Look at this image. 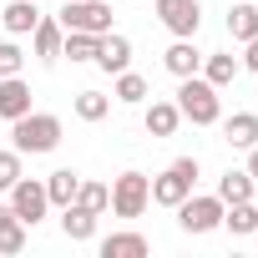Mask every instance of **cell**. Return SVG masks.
<instances>
[{
    "instance_id": "1",
    "label": "cell",
    "mask_w": 258,
    "mask_h": 258,
    "mask_svg": "<svg viewBox=\"0 0 258 258\" xmlns=\"http://www.w3.org/2000/svg\"><path fill=\"white\" fill-rule=\"evenodd\" d=\"M11 137H16V152H21V157L56 152V147H61V116H51V111H26V116L11 121Z\"/></svg>"
},
{
    "instance_id": "2",
    "label": "cell",
    "mask_w": 258,
    "mask_h": 258,
    "mask_svg": "<svg viewBox=\"0 0 258 258\" xmlns=\"http://www.w3.org/2000/svg\"><path fill=\"white\" fill-rule=\"evenodd\" d=\"M177 111H182V121H192V126H213V121L223 116L218 86H213L208 76H182V86H177Z\"/></svg>"
},
{
    "instance_id": "3",
    "label": "cell",
    "mask_w": 258,
    "mask_h": 258,
    "mask_svg": "<svg viewBox=\"0 0 258 258\" xmlns=\"http://www.w3.org/2000/svg\"><path fill=\"white\" fill-rule=\"evenodd\" d=\"M152 203V177L147 172H121L111 182V213L116 218H142Z\"/></svg>"
},
{
    "instance_id": "4",
    "label": "cell",
    "mask_w": 258,
    "mask_h": 258,
    "mask_svg": "<svg viewBox=\"0 0 258 258\" xmlns=\"http://www.w3.org/2000/svg\"><path fill=\"white\" fill-rule=\"evenodd\" d=\"M192 182H198V157H177L162 177H152V203H162V208H177L187 192H192Z\"/></svg>"
},
{
    "instance_id": "5",
    "label": "cell",
    "mask_w": 258,
    "mask_h": 258,
    "mask_svg": "<svg viewBox=\"0 0 258 258\" xmlns=\"http://www.w3.org/2000/svg\"><path fill=\"white\" fill-rule=\"evenodd\" d=\"M56 21H61V31H91V36H106V31H111V6H106V0H66Z\"/></svg>"
},
{
    "instance_id": "6",
    "label": "cell",
    "mask_w": 258,
    "mask_h": 258,
    "mask_svg": "<svg viewBox=\"0 0 258 258\" xmlns=\"http://www.w3.org/2000/svg\"><path fill=\"white\" fill-rule=\"evenodd\" d=\"M11 213L26 223V228H36L46 213H51V198H46V182H36V177H16V187H11Z\"/></svg>"
},
{
    "instance_id": "7",
    "label": "cell",
    "mask_w": 258,
    "mask_h": 258,
    "mask_svg": "<svg viewBox=\"0 0 258 258\" xmlns=\"http://www.w3.org/2000/svg\"><path fill=\"white\" fill-rule=\"evenodd\" d=\"M177 223H182V233H213V228H223V198L213 192V198H182L177 203Z\"/></svg>"
},
{
    "instance_id": "8",
    "label": "cell",
    "mask_w": 258,
    "mask_h": 258,
    "mask_svg": "<svg viewBox=\"0 0 258 258\" xmlns=\"http://www.w3.org/2000/svg\"><path fill=\"white\" fill-rule=\"evenodd\" d=\"M157 21H162L172 36H198L203 6H198V0H157Z\"/></svg>"
},
{
    "instance_id": "9",
    "label": "cell",
    "mask_w": 258,
    "mask_h": 258,
    "mask_svg": "<svg viewBox=\"0 0 258 258\" xmlns=\"http://www.w3.org/2000/svg\"><path fill=\"white\" fill-rule=\"evenodd\" d=\"M162 66H167V71H172L177 81H182V76H198V71H203V51L192 46V36H177V41L167 46Z\"/></svg>"
},
{
    "instance_id": "10",
    "label": "cell",
    "mask_w": 258,
    "mask_h": 258,
    "mask_svg": "<svg viewBox=\"0 0 258 258\" xmlns=\"http://www.w3.org/2000/svg\"><path fill=\"white\" fill-rule=\"evenodd\" d=\"M96 66H101L106 76L126 71V66H132V41L116 36V31H106V36H101V51H96Z\"/></svg>"
},
{
    "instance_id": "11",
    "label": "cell",
    "mask_w": 258,
    "mask_h": 258,
    "mask_svg": "<svg viewBox=\"0 0 258 258\" xmlns=\"http://www.w3.org/2000/svg\"><path fill=\"white\" fill-rule=\"evenodd\" d=\"M26 111H31V86H26L21 76H0V116L16 121V116H26Z\"/></svg>"
},
{
    "instance_id": "12",
    "label": "cell",
    "mask_w": 258,
    "mask_h": 258,
    "mask_svg": "<svg viewBox=\"0 0 258 258\" xmlns=\"http://www.w3.org/2000/svg\"><path fill=\"white\" fill-rule=\"evenodd\" d=\"M96 218H101V213H91V208H81V203H66V208H61V233H66L71 243H86V238L96 233Z\"/></svg>"
},
{
    "instance_id": "13",
    "label": "cell",
    "mask_w": 258,
    "mask_h": 258,
    "mask_svg": "<svg viewBox=\"0 0 258 258\" xmlns=\"http://www.w3.org/2000/svg\"><path fill=\"white\" fill-rule=\"evenodd\" d=\"M61 36H66V31H61V21H56V16H41V21H36V31H31L36 56H41V61H56V56H61Z\"/></svg>"
},
{
    "instance_id": "14",
    "label": "cell",
    "mask_w": 258,
    "mask_h": 258,
    "mask_svg": "<svg viewBox=\"0 0 258 258\" xmlns=\"http://www.w3.org/2000/svg\"><path fill=\"white\" fill-rule=\"evenodd\" d=\"M36 21H41L36 0H11V6L0 11V26H6L11 36H31V31H36Z\"/></svg>"
},
{
    "instance_id": "15",
    "label": "cell",
    "mask_w": 258,
    "mask_h": 258,
    "mask_svg": "<svg viewBox=\"0 0 258 258\" xmlns=\"http://www.w3.org/2000/svg\"><path fill=\"white\" fill-rule=\"evenodd\" d=\"M223 228H228L233 238L258 233V203H253V198H248V203H228V208H223Z\"/></svg>"
},
{
    "instance_id": "16",
    "label": "cell",
    "mask_w": 258,
    "mask_h": 258,
    "mask_svg": "<svg viewBox=\"0 0 258 258\" xmlns=\"http://www.w3.org/2000/svg\"><path fill=\"white\" fill-rule=\"evenodd\" d=\"M223 137H228V147H243V152H248V147L258 142V116H253V111H233V116L223 121Z\"/></svg>"
},
{
    "instance_id": "17",
    "label": "cell",
    "mask_w": 258,
    "mask_h": 258,
    "mask_svg": "<svg viewBox=\"0 0 258 258\" xmlns=\"http://www.w3.org/2000/svg\"><path fill=\"white\" fill-rule=\"evenodd\" d=\"M142 121H147V132H152V137H172L177 126H182V111H177V101H152Z\"/></svg>"
},
{
    "instance_id": "18",
    "label": "cell",
    "mask_w": 258,
    "mask_h": 258,
    "mask_svg": "<svg viewBox=\"0 0 258 258\" xmlns=\"http://www.w3.org/2000/svg\"><path fill=\"white\" fill-rule=\"evenodd\" d=\"M21 248H26V223L11 213V203H0V253L16 258Z\"/></svg>"
},
{
    "instance_id": "19",
    "label": "cell",
    "mask_w": 258,
    "mask_h": 258,
    "mask_svg": "<svg viewBox=\"0 0 258 258\" xmlns=\"http://www.w3.org/2000/svg\"><path fill=\"white\" fill-rule=\"evenodd\" d=\"M76 187H81V172H71V167H56V172L46 177V198H51V208H66V203H76Z\"/></svg>"
},
{
    "instance_id": "20",
    "label": "cell",
    "mask_w": 258,
    "mask_h": 258,
    "mask_svg": "<svg viewBox=\"0 0 258 258\" xmlns=\"http://www.w3.org/2000/svg\"><path fill=\"white\" fill-rule=\"evenodd\" d=\"M253 192H258V182L248 177V167H243V172H233V167H228V172L218 177V198H223V208H228V203H248Z\"/></svg>"
},
{
    "instance_id": "21",
    "label": "cell",
    "mask_w": 258,
    "mask_h": 258,
    "mask_svg": "<svg viewBox=\"0 0 258 258\" xmlns=\"http://www.w3.org/2000/svg\"><path fill=\"white\" fill-rule=\"evenodd\" d=\"M152 243L142 238V233H111V238H101V258H142Z\"/></svg>"
},
{
    "instance_id": "22",
    "label": "cell",
    "mask_w": 258,
    "mask_h": 258,
    "mask_svg": "<svg viewBox=\"0 0 258 258\" xmlns=\"http://www.w3.org/2000/svg\"><path fill=\"white\" fill-rule=\"evenodd\" d=\"M228 36H233V41H253V36H258V6L238 0V6L228 11Z\"/></svg>"
},
{
    "instance_id": "23",
    "label": "cell",
    "mask_w": 258,
    "mask_h": 258,
    "mask_svg": "<svg viewBox=\"0 0 258 258\" xmlns=\"http://www.w3.org/2000/svg\"><path fill=\"white\" fill-rule=\"evenodd\" d=\"M96 51H101V36H91V31H66L61 36V56H71V61H96Z\"/></svg>"
},
{
    "instance_id": "24",
    "label": "cell",
    "mask_w": 258,
    "mask_h": 258,
    "mask_svg": "<svg viewBox=\"0 0 258 258\" xmlns=\"http://www.w3.org/2000/svg\"><path fill=\"white\" fill-rule=\"evenodd\" d=\"M111 96H116L121 106H142V101H147V81H142L132 66H126V71H116V86H111Z\"/></svg>"
},
{
    "instance_id": "25",
    "label": "cell",
    "mask_w": 258,
    "mask_h": 258,
    "mask_svg": "<svg viewBox=\"0 0 258 258\" xmlns=\"http://www.w3.org/2000/svg\"><path fill=\"white\" fill-rule=\"evenodd\" d=\"M238 71H243V66H238V56H203V76H208L218 91H223V86H233V81H238Z\"/></svg>"
},
{
    "instance_id": "26",
    "label": "cell",
    "mask_w": 258,
    "mask_h": 258,
    "mask_svg": "<svg viewBox=\"0 0 258 258\" xmlns=\"http://www.w3.org/2000/svg\"><path fill=\"white\" fill-rule=\"evenodd\" d=\"M71 106H76V116H81V121H101V116L111 111V96H106V91H76V101H71Z\"/></svg>"
},
{
    "instance_id": "27",
    "label": "cell",
    "mask_w": 258,
    "mask_h": 258,
    "mask_svg": "<svg viewBox=\"0 0 258 258\" xmlns=\"http://www.w3.org/2000/svg\"><path fill=\"white\" fill-rule=\"evenodd\" d=\"M76 203H81V208H91V213H106V208H111V187H101V182H86V177H81Z\"/></svg>"
},
{
    "instance_id": "28",
    "label": "cell",
    "mask_w": 258,
    "mask_h": 258,
    "mask_svg": "<svg viewBox=\"0 0 258 258\" xmlns=\"http://www.w3.org/2000/svg\"><path fill=\"white\" fill-rule=\"evenodd\" d=\"M16 177H26V172H21V152L11 147V152H0V192H11Z\"/></svg>"
},
{
    "instance_id": "29",
    "label": "cell",
    "mask_w": 258,
    "mask_h": 258,
    "mask_svg": "<svg viewBox=\"0 0 258 258\" xmlns=\"http://www.w3.org/2000/svg\"><path fill=\"white\" fill-rule=\"evenodd\" d=\"M21 66H26V51L11 46V41H0V76H21Z\"/></svg>"
},
{
    "instance_id": "30",
    "label": "cell",
    "mask_w": 258,
    "mask_h": 258,
    "mask_svg": "<svg viewBox=\"0 0 258 258\" xmlns=\"http://www.w3.org/2000/svg\"><path fill=\"white\" fill-rule=\"evenodd\" d=\"M238 66L258 71V36H253V41H243V56H238Z\"/></svg>"
},
{
    "instance_id": "31",
    "label": "cell",
    "mask_w": 258,
    "mask_h": 258,
    "mask_svg": "<svg viewBox=\"0 0 258 258\" xmlns=\"http://www.w3.org/2000/svg\"><path fill=\"white\" fill-rule=\"evenodd\" d=\"M248 177H253V182H258V142H253V147H248Z\"/></svg>"
},
{
    "instance_id": "32",
    "label": "cell",
    "mask_w": 258,
    "mask_h": 258,
    "mask_svg": "<svg viewBox=\"0 0 258 258\" xmlns=\"http://www.w3.org/2000/svg\"><path fill=\"white\" fill-rule=\"evenodd\" d=\"M253 203H258V192H253Z\"/></svg>"
}]
</instances>
